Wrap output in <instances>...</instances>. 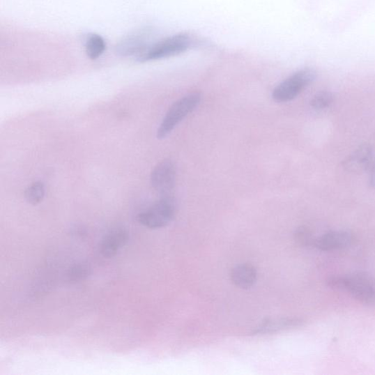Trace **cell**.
<instances>
[{"instance_id": "9a60e30c", "label": "cell", "mask_w": 375, "mask_h": 375, "mask_svg": "<svg viewBox=\"0 0 375 375\" xmlns=\"http://www.w3.org/2000/svg\"><path fill=\"white\" fill-rule=\"evenodd\" d=\"M335 102V95L328 91H322L315 94L311 100L312 107L317 111L329 108Z\"/></svg>"}, {"instance_id": "9c48e42d", "label": "cell", "mask_w": 375, "mask_h": 375, "mask_svg": "<svg viewBox=\"0 0 375 375\" xmlns=\"http://www.w3.org/2000/svg\"><path fill=\"white\" fill-rule=\"evenodd\" d=\"M373 151L368 144L359 146L343 162V167L349 171L362 172L372 165Z\"/></svg>"}, {"instance_id": "8992f818", "label": "cell", "mask_w": 375, "mask_h": 375, "mask_svg": "<svg viewBox=\"0 0 375 375\" xmlns=\"http://www.w3.org/2000/svg\"><path fill=\"white\" fill-rule=\"evenodd\" d=\"M176 178V166L170 160H164L158 164L151 176L153 189L162 197L171 196V192L175 187Z\"/></svg>"}, {"instance_id": "277c9868", "label": "cell", "mask_w": 375, "mask_h": 375, "mask_svg": "<svg viewBox=\"0 0 375 375\" xmlns=\"http://www.w3.org/2000/svg\"><path fill=\"white\" fill-rule=\"evenodd\" d=\"M316 77L314 69H301L278 84L273 91L272 98L278 103L291 102L308 88Z\"/></svg>"}, {"instance_id": "ac0fdd59", "label": "cell", "mask_w": 375, "mask_h": 375, "mask_svg": "<svg viewBox=\"0 0 375 375\" xmlns=\"http://www.w3.org/2000/svg\"><path fill=\"white\" fill-rule=\"evenodd\" d=\"M369 185L372 190H375V160L373 162L371 167L369 176Z\"/></svg>"}, {"instance_id": "7a4b0ae2", "label": "cell", "mask_w": 375, "mask_h": 375, "mask_svg": "<svg viewBox=\"0 0 375 375\" xmlns=\"http://www.w3.org/2000/svg\"><path fill=\"white\" fill-rule=\"evenodd\" d=\"M194 43L190 35L185 33L170 36L158 41L137 56L139 62L161 60L174 56L190 49Z\"/></svg>"}, {"instance_id": "ba28073f", "label": "cell", "mask_w": 375, "mask_h": 375, "mask_svg": "<svg viewBox=\"0 0 375 375\" xmlns=\"http://www.w3.org/2000/svg\"><path fill=\"white\" fill-rule=\"evenodd\" d=\"M150 33L147 31L137 32L121 40L116 47L119 55L127 56L137 55L147 50L150 45Z\"/></svg>"}, {"instance_id": "e0dca14e", "label": "cell", "mask_w": 375, "mask_h": 375, "mask_svg": "<svg viewBox=\"0 0 375 375\" xmlns=\"http://www.w3.org/2000/svg\"><path fill=\"white\" fill-rule=\"evenodd\" d=\"M315 239L307 227H302L296 231L295 240L302 247H314Z\"/></svg>"}, {"instance_id": "52a82bcc", "label": "cell", "mask_w": 375, "mask_h": 375, "mask_svg": "<svg viewBox=\"0 0 375 375\" xmlns=\"http://www.w3.org/2000/svg\"><path fill=\"white\" fill-rule=\"evenodd\" d=\"M353 237L347 231H330L315 239L314 247L323 252H332L347 248Z\"/></svg>"}, {"instance_id": "5bb4252c", "label": "cell", "mask_w": 375, "mask_h": 375, "mask_svg": "<svg viewBox=\"0 0 375 375\" xmlns=\"http://www.w3.org/2000/svg\"><path fill=\"white\" fill-rule=\"evenodd\" d=\"M45 185L42 182H35L25 190L24 196L28 204L36 206L45 197Z\"/></svg>"}, {"instance_id": "4fadbf2b", "label": "cell", "mask_w": 375, "mask_h": 375, "mask_svg": "<svg viewBox=\"0 0 375 375\" xmlns=\"http://www.w3.org/2000/svg\"><path fill=\"white\" fill-rule=\"evenodd\" d=\"M85 49L86 54L90 59L96 60L102 55L106 49L105 40L99 35H91L86 41Z\"/></svg>"}, {"instance_id": "7c38bea8", "label": "cell", "mask_w": 375, "mask_h": 375, "mask_svg": "<svg viewBox=\"0 0 375 375\" xmlns=\"http://www.w3.org/2000/svg\"><path fill=\"white\" fill-rule=\"evenodd\" d=\"M231 280L241 289H249L255 284L257 278L256 268L250 264L235 267L230 274Z\"/></svg>"}, {"instance_id": "2e32d148", "label": "cell", "mask_w": 375, "mask_h": 375, "mask_svg": "<svg viewBox=\"0 0 375 375\" xmlns=\"http://www.w3.org/2000/svg\"><path fill=\"white\" fill-rule=\"evenodd\" d=\"M91 270L89 266L84 264L76 265L69 270L68 277L72 282L82 281L89 277Z\"/></svg>"}, {"instance_id": "6da1fadb", "label": "cell", "mask_w": 375, "mask_h": 375, "mask_svg": "<svg viewBox=\"0 0 375 375\" xmlns=\"http://www.w3.org/2000/svg\"><path fill=\"white\" fill-rule=\"evenodd\" d=\"M326 283L332 289L349 293L363 304L375 305V280L364 273L330 277Z\"/></svg>"}, {"instance_id": "30bf717a", "label": "cell", "mask_w": 375, "mask_h": 375, "mask_svg": "<svg viewBox=\"0 0 375 375\" xmlns=\"http://www.w3.org/2000/svg\"><path fill=\"white\" fill-rule=\"evenodd\" d=\"M128 240V234L123 228H115L104 237L100 243V252L110 258L118 254Z\"/></svg>"}, {"instance_id": "3957f363", "label": "cell", "mask_w": 375, "mask_h": 375, "mask_svg": "<svg viewBox=\"0 0 375 375\" xmlns=\"http://www.w3.org/2000/svg\"><path fill=\"white\" fill-rule=\"evenodd\" d=\"M201 95L199 93L187 95L173 104L158 128L157 137L166 138L175 128L200 104Z\"/></svg>"}, {"instance_id": "5b68a950", "label": "cell", "mask_w": 375, "mask_h": 375, "mask_svg": "<svg viewBox=\"0 0 375 375\" xmlns=\"http://www.w3.org/2000/svg\"><path fill=\"white\" fill-rule=\"evenodd\" d=\"M176 211V201L171 196L162 197L148 210L140 213L138 222L150 229H160L168 225L174 218Z\"/></svg>"}, {"instance_id": "8fae6325", "label": "cell", "mask_w": 375, "mask_h": 375, "mask_svg": "<svg viewBox=\"0 0 375 375\" xmlns=\"http://www.w3.org/2000/svg\"><path fill=\"white\" fill-rule=\"evenodd\" d=\"M305 323L301 319H266L252 331L254 335L275 334L280 331L293 329Z\"/></svg>"}]
</instances>
